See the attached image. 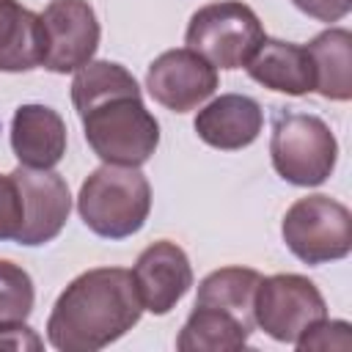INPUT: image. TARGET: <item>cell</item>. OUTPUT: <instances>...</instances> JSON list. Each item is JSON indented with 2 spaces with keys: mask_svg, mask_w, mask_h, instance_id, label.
Here are the masks:
<instances>
[{
  "mask_svg": "<svg viewBox=\"0 0 352 352\" xmlns=\"http://www.w3.org/2000/svg\"><path fill=\"white\" fill-rule=\"evenodd\" d=\"M72 104L91 151L104 165L140 168L160 146V124L140 96L129 69L116 60H88L74 72Z\"/></svg>",
  "mask_w": 352,
  "mask_h": 352,
  "instance_id": "1",
  "label": "cell"
},
{
  "mask_svg": "<svg viewBox=\"0 0 352 352\" xmlns=\"http://www.w3.org/2000/svg\"><path fill=\"white\" fill-rule=\"evenodd\" d=\"M143 302L129 270L94 267L80 272L55 300L47 341L60 352H96L140 322Z\"/></svg>",
  "mask_w": 352,
  "mask_h": 352,
  "instance_id": "2",
  "label": "cell"
},
{
  "mask_svg": "<svg viewBox=\"0 0 352 352\" xmlns=\"http://www.w3.org/2000/svg\"><path fill=\"white\" fill-rule=\"evenodd\" d=\"M77 212L96 236L126 239L148 220L151 184L138 168L99 165L80 187Z\"/></svg>",
  "mask_w": 352,
  "mask_h": 352,
  "instance_id": "3",
  "label": "cell"
},
{
  "mask_svg": "<svg viewBox=\"0 0 352 352\" xmlns=\"http://www.w3.org/2000/svg\"><path fill=\"white\" fill-rule=\"evenodd\" d=\"M270 160L275 173L297 187L324 184L338 160L333 129L314 113L278 107L272 116Z\"/></svg>",
  "mask_w": 352,
  "mask_h": 352,
  "instance_id": "4",
  "label": "cell"
},
{
  "mask_svg": "<svg viewBox=\"0 0 352 352\" xmlns=\"http://www.w3.org/2000/svg\"><path fill=\"white\" fill-rule=\"evenodd\" d=\"M267 33L258 14L242 0H217L201 6L187 25L184 41L214 69H242L264 44Z\"/></svg>",
  "mask_w": 352,
  "mask_h": 352,
  "instance_id": "5",
  "label": "cell"
},
{
  "mask_svg": "<svg viewBox=\"0 0 352 352\" xmlns=\"http://www.w3.org/2000/svg\"><path fill=\"white\" fill-rule=\"evenodd\" d=\"M280 236L302 264L346 258L352 250V212L322 192L297 198L283 214Z\"/></svg>",
  "mask_w": 352,
  "mask_h": 352,
  "instance_id": "6",
  "label": "cell"
},
{
  "mask_svg": "<svg viewBox=\"0 0 352 352\" xmlns=\"http://www.w3.org/2000/svg\"><path fill=\"white\" fill-rule=\"evenodd\" d=\"M256 324L280 344H297L316 322L327 319V302L314 280L297 272H280L258 280L253 297Z\"/></svg>",
  "mask_w": 352,
  "mask_h": 352,
  "instance_id": "7",
  "label": "cell"
},
{
  "mask_svg": "<svg viewBox=\"0 0 352 352\" xmlns=\"http://www.w3.org/2000/svg\"><path fill=\"white\" fill-rule=\"evenodd\" d=\"M41 25L44 69L55 74H69L94 60L102 28L88 0H52L41 14Z\"/></svg>",
  "mask_w": 352,
  "mask_h": 352,
  "instance_id": "8",
  "label": "cell"
},
{
  "mask_svg": "<svg viewBox=\"0 0 352 352\" xmlns=\"http://www.w3.org/2000/svg\"><path fill=\"white\" fill-rule=\"evenodd\" d=\"M217 69L190 47L165 50L148 63L146 91L170 113H190L217 91Z\"/></svg>",
  "mask_w": 352,
  "mask_h": 352,
  "instance_id": "9",
  "label": "cell"
},
{
  "mask_svg": "<svg viewBox=\"0 0 352 352\" xmlns=\"http://www.w3.org/2000/svg\"><path fill=\"white\" fill-rule=\"evenodd\" d=\"M11 176L19 184L22 204H25V223L14 242L36 248L52 242L72 212V192L60 173L55 170H36V168H14Z\"/></svg>",
  "mask_w": 352,
  "mask_h": 352,
  "instance_id": "10",
  "label": "cell"
},
{
  "mask_svg": "<svg viewBox=\"0 0 352 352\" xmlns=\"http://www.w3.org/2000/svg\"><path fill=\"white\" fill-rule=\"evenodd\" d=\"M132 278H135L143 311L154 316H165L176 308V302L192 286V267L187 253L176 242L160 239V242H151L138 256L132 267Z\"/></svg>",
  "mask_w": 352,
  "mask_h": 352,
  "instance_id": "11",
  "label": "cell"
},
{
  "mask_svg": "<svg viewBox=\"0 0 352 352\" xmlns=\"http://www.w3.org/2000/svg\"><path fill=\"white\" fill-rule=\"evenodd\" d=\"M198 138L220 151H239L256 143L264 126V110L253 96L245 94H220L204 104L195 116Z\"/></svg>",
  "mask_w": 352,
  "mask_h": 352,
  "instance_id": "12",
  "label": "cell"
},
{
  "mask_svg": "<svg viewBox=\"0 0 352 352\" xmlns=\"http://www.w3.org/2000/svg\"><path fill=\"white\" fill-rule=\"evenodd\" d=\"M11 151L25 168L52 170L66 154V124L47 104H19L11 118Z\"/></svg>",
  "mask_w": 352,
  "mask_h": 352,
  "instance_id": "13",
  "label": "cell"
},
{
  "mask_svg": "<svg viewBox=\"0 0 352 352\" xmlns=\"http://www.w3.org/2000/svg\"><path fill=\"white\" fill-rule=\"evenodd\" d=\"M245 69L250 80L286 96H305L314 91V63L305 44L264 38Z\"/></svg>",
  "mask_w": 352,
  "mask_h": 352,
  "instance_id": "14",
  "label": "cell"
},
{
  "mask_svg": "<svg viewBox=\"0 0 352 352\" xmlns=\"http://www.w3.org/2000/svg\"><path fill=\"white\" fill-rule=\"evenodd\" d=\"M44 58V25L41 14H33L16 0H0V72L16 74L41 66Z\"/></svg>",
  "mask_w": 352,
  "mask_h": 352,
  "instance_id": "15",
  "label": "cell"
},
{
  "mask_svg": "<svg viewBox=\"0 0 352 352\" xmlns=\"http://www.w3.org/2000/svg\"><path fill=\"white\" fill-rule=\"evenodd\" d=\"M314 63V91L330 102L352 99V33L327 28L305 44Z\"/></svg>",
  "mask_w": 352,
  "mask_h": 352,
  "instance_id": "16",
  "label": "cell"
},
{
  "mask_svg": "<svg viewBox=\"0 0 352 352\" xmlns=\"http://www.w3.org/2000/svg\"><path fill=\"white\" fill-rule=\"evenodd\" d=\"M250 327L234 314L212 305H195L176 336L179 352H234L250 338Z\"/></svg>",
  "mask_w": 352,
  "mask_h": 352,
  "instance_id": "17",
  "label": "cell"
},
{
  "mask_svg": "<svg viewBox=\"0 0 352 352\" xmlns=\"http://www.w3.org/2000/svg\"><path fill=\"white\" fill-rule=\"evenodd\" d=\"M261 275L250 267H220L209 272L198 283L195 305H212L234 314L239 322H245L250 330L256 327L253 319V297L258 289Z\"/></svg>",
  "mask_w": 352,
  "mask_h": 352,
  "instance_id": "18",
  "label": "cell"
},
{
  "mask_svg": "<svg viewBox=\"0 0 352 352\" xmlns=\"http://www.w3.org/2000/svg\"><path fill=\"white\" fill-rule=\"evenodd\" d=\"M33 302H36V289L28 270L0 258V324L25 322L33 311Z\"/></svg>",
  "mask_w": 352,
  "mask_h": 352,
  "instance_id": "19",
  "label": "cell"
},
{
  "mask_svg": "<svg viewBox=\"0 0 352 352\" xmlns=\"http://www.w3.org/2000/svg\"><path fill=\"white\" fill-rule=\"evenodd\" d=\"M25 223V204L11 173H0V242L16 239Z\"/></svg>",
  "mask_w": 352,
  "mask_h": 352,
  "instance_id": "20",
  "label": "cell"
},
{
  "mask_svg": "<svg viewBox=\"0 0 352 352\" xmlns=\"http://www.w3.org/2000/svg\"><path fill=\"white\" fill-rule=\"evenodd\" d=\"M349 322L344 319H322L316 322L305 336L297 338V349H349L352 346V336H349Z\"/></svg>",
  "mask_w": 352,
  "mask_h": 352,
  "instance_id": "21",
  "label": "cell"
},
{
  "mask_svg": "<svg viewBox=\"0 0 352 352\" xmlns=\"http://www.w3.org/2000/svg\"><path fill=\"white\" fill-rule=\"evenodd\" d=\"M41 346H44V341L25 322H6V324H0V349H14V352L33 349V352H38Z\"/></svg>",
  "mask_w": 352,
  "mask_h": 352,
  "instance_id": "22",
  "label": "cell"
},
{
  "mask_svg": "<svg viewBox=\"0 0 352 352\" xmlns=\"http://www.w3.org/2000/svg\"><path fill=\"white\" fill-rule=\"evenodd\" d=\"M294 8H300L302 14L319 19V22H338L349 14L352 0H292Z\"/></svg>",
  "mask_w": 352,
  "mask_h": 352,
  "instance_id": "23",
  "label": "cell"
}]
</instances>
